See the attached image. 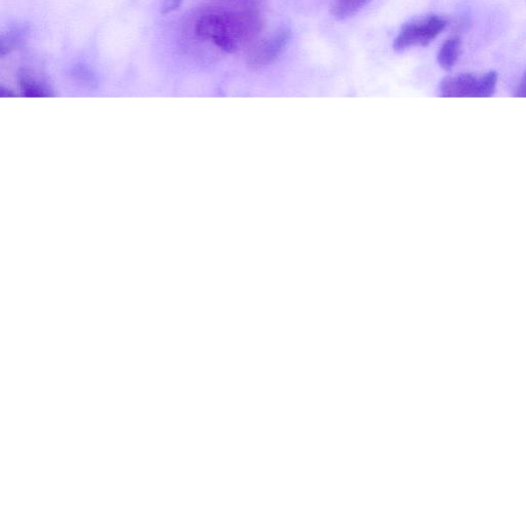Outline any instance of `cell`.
Here are the masks:
<instances>
[{
	"label": "cell",
	"instance_id": "obj_1",
	"mask_svg": "<svg viewBox=\"0 0 526 526\" xmlns=\"http://www.w3.org/2000/svg\"><path fill=\"white\" fill-rule=\"evenodd\" d=\"M263 26L258 10L214 9L203 13L196 21L195 34L227 53H235L251 44Z\"/></svg>",
	"mask_w": 526,
	"mask_h": 526
},
{
	"label": "cell",
	"instance_id": "obj_2",
	"mask_svg": "<svg viewBox=\"0 0 526 526\" xmlns=\"http://www.w3.org/2000/svg\"><path fill=\"white\" fill-rule=\"evenodd\" d=\"M497 84L498 74L495 71L482 75L463 73L445 79L440 92L446 98H488L495 94Z\"/></svg>",
	"mask_w": 526,
	"mask_h": 526
},
{
	"label": "cell",
	"instance_id": "obj_3",
	"mask_svg": "<svg viewBox=\"0 0 526 526\" xmlns=\"http://www.w3.org/2000/svg\"><path fill=\"white\" fill-rule=\"evenodd\" d=\"M445 19L433 15L406 25L396 37L394 49L403 51L412 47H426L445 29Z\"/></svg>",
	"mask_w": 526,
	"mask_h": 526
},
{
	"label": "cell",
	"instance_id": "obj_4",
	"mask_svg": "<svg viewBox=\"0 0 526 526\" xmlns=\"http://www.w3.org/2000/svg\"><path fill=\"white\" fill-rule=\"evenodd\" d=\"M290 40V32L281 29L254 44L247 55V63L252 68H261L275 62L284 52Z\"/></svg>",
	"mask_w": 526,
	"mask_h": 526
},
{
	"label": "cell",
	"instance_id": "obj_5",
	"mask_svg": "<svg viewBox=\"0 0 526 526\" xmlns=\"http://www.w3.org/2000/svg\"><path fill=\"white\" fill-rule=\"evenodd\" d=\"M30 35V26L26 23H16L2 34L0 39V53L5 57L23 48Z\"/></svg>",
	"mask_w": 526,
	"mask_h": 526
},
{
	"label": "cell",
	"instance_id": "obj_6",
	"mask_svg": "<svg viewBox=\"0 0 526 526\" xmlns=\"http://www.w3.org/2000/svg\"><path fill=\"white\" fill-rule=\"evenodd\" d=\"M462 42L458 37L447 40L438 53V63L444 70L452 69L459 60Z\"/></svg>",
	"mask_w": 526,
	"mask_h": 526
},
{
	"label": "cell",
	"instance_id": "obj_7",
	"mask_svg": "<svg viewBox=\"0 0 526 526\" xmlns=\"http://www.w3.org/2000/svg\"><path fill=\"white\" fill-rule=\"evenodd\" d=\"M19 84L25 95L46 96L49 95V88L29 69H20L18 73Z\"/></svg>",
	"mask_w": 526,
	"mask_h": 526
},
{
	"label": "cell",
	"instance_id": "obj_8",
	"mask_svg": "<svg viewBox=\"0 0 526 526\" xmlns=\"http://www.w3.org/2000/svg\"><path fill=\"white\" fill-rule=\"evenodd\" d=\"M370 0H334L332 14L338 19H346L360 12Z\"/></svg>",
	"mask_w": 526,
	"mask_h": 526
},
{
	"label": "cell",
	"instance_id": "obj_9",
	"mask_svg": "<svg viewBox=\"0 0 526 526\" xmlns=\"http://www.w3.org/2000/svg\"><path fill=\"white\" fill-rule=\"evenodd\" d=\"M239 10H258L261 0H227Z\"/></svg>",
	"mask_w": 526,
	"mask_h": 526
},
{
	"label": "cell",
	"instance_id": "obj_10",
	"mask_svg": "<svg viewBox=\"0 0 526 526\" xmlns=\"http://www.w3.org/2000/svg\"><path fill=\"white\" fill-rule=\"evenodd\" d=\"M183 0H160V12L162 15H168L180 8Z\"/></svg>",
	"mask_w": 526,
	"mask_h": 526
},
{
	"label": "cell",
	"instance_id": "obj_11",
	"mask_svg": "<svg viewBox=\"0 0 526 526\" xmlns=\"http://www.w3.org/2000/svg\"><path fill=\"white\" fill-rule=\"evenodd\" d=\"M516 97L526 98V71L523 74V77L515 91Z\"/></svg>",
	"mask_w": 526,
	"mask_h": 526
}]
</instances>
